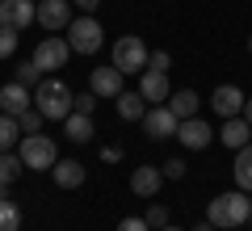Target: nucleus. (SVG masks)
I'll list each match as a JSON object with an SVG mask.
<instances>
[{"label": "nucleus", "instance_id": "1", "mask_svg": "<svg viewBox=\"0 0 252 231\" xmlns=\"http://www.w3.org/2000/svg\"><path fill=\"white\" fill-rule=\"evenodd\" d=\"M72 105H76V93L67 89L59 76H42V80H38V89H34V109L46 118V122H63V118L72 114Z\"/></svg>", "mask_w": 252, "mask_h": 231}, {"label": "nucleus", "instance_id": "2", "mask_svg": "<svg viewBox=\"0 0 252 231\" xmlns=\"http://www.w3.org/2000/svg\"><path fill=\"white\" fill-rule=\"evenodd\" d=\"M206 219L215 223L219 231H231V227H244V223L252 219V198L244 194V189H231V194H219L215 202H210Z\"/></svg>", "mask_w": 252, "mask_h": 231}, {"label": "nucleus", "instance_id": "3", "mask_svg": "<svg viewBox=\"0 0 252 231\" xmlns=\"http://www.w3.org/2000/svg\"><path fill=\"white\" fill-rule=\"evenodd\" d=\"M17 156L30 172H51L55 160H59V151H55V139L51 134H21L17 143Z\"/></svg>", "mask_w": 252, "mask_h": 231}, {"label": "nucleus", "instance_id": "4", "mask_svg": "<svg viewBox=\"0 0 252 231\" xmlns=\"http://www.w3.org/2000/svg\"><path fill=\"white\" fill-rule=\"evenodd\" d=\"M101 42H105V30H101V21L93 17H76L72 26H67V46H72L76 55H97Z\"/></svg>", "mask_w": 252, "mask_h": 231}, {"label": "nucleus", "instance_id": "5", "mask_svg": "<svg viewBox=\"0 0 252 231\" xmlns=\"http://www.w3.org/2000/svg\"><path fill=\"white\" fill-rule=\"evenodd\" d=\"M147 55H152V51L143 46L139 34H122L114 42V67L122 71V76H126V71H143L147 67Z\"/></svg>", "mask_w": 252, "mask_h": 231}, {"label": "nucleus", "instance_id": "6", "mask_svg": "<svg viewBox=\"0 0 252 231\" xmlns=\"http://www.w3.org/2000/svg\"><path fill=\"white\" fill-rule=\"evenodd\" d=\"M67 55H72V46H67V38H42V42L34 46V63L42 76H51V71H59L63 63H67Z\"/></svg>", "mask_w": 252, "mask_h": 231}, {"label": "nucleus", "instance_id": "7", "mask_svg": "<svg viewBox=\"0 0 252 231\" xmlns=\"http://www.w3.org/2000/svg\"><path fill=\"white\" fill-rule=\"evenodd\" d=\"M177 126H181V118L172 114L168 105H147V114H143V134L147 139H172L177 134Z\"/></svg>", "mask_w": 252, "mask_h": 231}, {"label": "nucleus", "instance_id": "8", "mask_svg": "<svg viewBox=\"0 0 252 231\" xmlns=\"http://www.w3.org/2000/svg\"><path fill=\"white\" fill-rule=\"evenodd\" d=\"M38 26L59 34L72 26V0H38Z\"/></svg>", "mask_w": 252, "mask_h": 231}, {"label": "nucleus", "instance_id": "9", "mask_svg": "<svg viewBox=\"0 0 252 231\" xmlns=\"http://www.w3.org/2000/svg\"><path fill=\"white\" fill-rule=\"evenodd\" d=\"M30 21H38V4L34 0H0V26L26 30Z\"/></svg>", "mask_w": 252, "mask_h": 231}, {"label": "nucleus", "instance_id": "10", "mask_svg": "<svg viewBox=\"0 0 252 231\" xmlns=\"http://www.w3.org/2000/svg\"><path fill=\"white\" fill-rule=\"evenodd\" d=\"M177 139H181V147H189V151H202V147H210L215 143V131H210L202 118H181V126H177Z\"/></svg>", "mask_w": 252, "mask_h": 231}, {"label": "nucleus", "instance_id": "11", "mask_svg": "<svg viewBox=\"0 0 252 231\" xmlns=\"http://www.w3.org/2000/svg\"><path fill=\"white\" fill-rule=\"evenodd\" d=\"M30 105H34V89H26V84H17V80H9L4 89H0V114L21 118Z\"/></svg>", "mask_w": 252, "mask_h": 231}, {"label": "nucleus", "instance_id": "12", "mask_svg": "<svg viewBox=\"0 0 252 231\" xmlns=\"http://www.w3.org/2000/svg\"><path fill=\"white\" fill-rule=\"evenodd\" d=\"M139 93H143L147 105H164L172 97L168 89V71H156V67H143V80H139Z\"/></svg>", "mask_w": 252, "mask_h": 231}, {"label": "nucleus", "instance_id": "13", "mask_svg": "<svg viewBox=\"0 0 252 231\" xmlns=\"http://www.w3.org/2000/svg\"><path fill=\"white\" fill-rule=\"evenodd\" d=\"M244 101H248V97H244L235 84H219V89L210 93V105H215L219 118H240L244 114Z\"/></svg>", "mask_w": 252, "mask_h": 231}, {"label": "nucleus", "instance_id": "14", "mask_svg": "<svg viewBox=\"0 0 252 231\" xmlns=\"http://www.w3.org/2000/svg\"><path fill=\"white\" fill-rule=\"evenodd\" d=\"M160 185H164L160 164H139V168L130 172V194H139V198H156Z\"/></svg>", "mask_w": 252, "mask_h": 231}, {"label": "nucleus", "instance_id": "15", "mask_svg": "<svg viewBox=\"0 0 252 231\" xmlns=\"http://www.w3.org/2000/svg\"><path fill=\"white\" fill-rule=\"evenodd\" d=\"M215 139L223 143V147L240 151V147H248V143H252V126L244 122V114H240V118H223V131H219Z\"/></svg>", "mask_w": 252, "mask_h": 231}, {"label": "nucleus", "instance_id": "16", "mask_svg": "<svg viewBox=\"0 0 252 231\" xmlns=\"http://www.w3.org/2000/svg\"><path fill=\"white\" fill-rule=\"evenodd\" d=\"M89 93H97V97H118V93H122V71H118L114 63H109V67H93Z\"/></svg>", "mask_w": 252, "mask_h": 231}, {"label": "nucleus", "instance_id": "17", "mask_svg": "<svg viewBox=\"0 0 252 231\" xmlns=\"http://www.w3.org/2000/svg\"><path fill=\"white\" fill-rule=\"evenodd\" d=\"M51 177H55V185H59V189H80L89 172H84V164H80V160H55Z\"/></svg>", "mask_w": 252, "mask_h": 231}, {"label": "nucleus", "instance_id": "18", "mask_svg": "<svg viewBox=\"0 0 252 231\" xmlns=\"http://www.w3.org/2000/svg\"><path fill=\"white\" fill-rule=\"evenodd\" d=\"M118 118L122 122H143V114H147V101H143V93H118Z\"/></svg>", "mask_w": 252, "mask_h": 231}, {"label": "nucleus", "instance_id": "19", "mask_svg": "<svg viewBox=\"0 0 252 231\" xmlns=\"http://www.w3.org/2000/svg\"><path fill=\"white\" fill-rule=\"evenodd\" d=\"M63 134H67L72 143H89L93 139V114H76L72 109V114L63 118Z\"/></svg>", "mask_w": 252, "mask_h": 231}, {"label": "nucleus", "instance_id": "20", "mask_svg": "<svg viewBox=\"0 0 252 231\" xmlns=\"http://www.w3.org/2000/svg\"><path fill=\"white\" fill-rule=\"evenodd\" d=\"M164 105H168L177 118H198V105H202V97H198L193 89H181V93H172V97L164 101Z\"/></svg>", "mask_w": 252, "mask_h": 231}, {"label": "nucleus", "instance_id": "21", "mask_svg": "<svg viewBox=\"0 0 252 231\" xmlns=\"http://www.w3.org/2000/svg\"><path fill=\"white\" fill-rule=\"evenodd\" d=\"M235 185H240L244 194H252V143L235 151Z\"/></svg>", "mask_w": 252, "mask_h": 231}, {"label": "nucleus", "instance_id": "22", "mask_svg": "<svg viewBox=\"0 0 252 231\" xmlns=\"http://www.w3.org/2000/svg\"><path fill=\"white\" fill-rule=\"evenodd\" d=\"M21 172H26L21 156H13V151H0V185H13Z\"/></svg>", "mask_w": 252, "mask_h": 231}, {"label": "nucleus", "instance_id": "23", "mask_svg": "<svg viewBox=\"0 0 252 231\" xmlns=\"http://www.w3.org/2000/svg\"><path fill=\"white\" fill-rule=\"evenodd\" d=\"M17 143H21V126H17V118L0 114V151H13Z\"/></svg>", "mask_w": 252, "mask_h": 231}, {"label": "nucleus", "instance_id": "24", "mask_svg": "<svg viewBox=\"0 0 252 231\" xmlns=\"http://www.w3.org/2000/svg\"><path fill=\"white\" fill-rule=\"evenodd\" d=\"M0 231H21V210H17V202H0Z\"/></svg>", "mask_w": 252, "mask_h": 231}, {"label": "nucleus", "instance_id": "25", "mask_svg": "<svg viewBox=\"0 0 252 231\" xmlns=\"http://www.w3.org/2000/svg\"><path fill=\"white\" fill-rule=\"evenodd\" d=\"M13 80H17V84H26V89H38L42 71H38V63H34V59H30V63H21V67L13 71Z\"/></svg>", "mask_w": 252, "mask_h": 231}, {"label": "nucleus", "instance_id": "26", "mask_svg": "<svg viewBox=\"0 0 252 231\" xmlns=\"http://www.w3.org/2000/svg\"><path fill=\"white\" fill-rule=\"evenodd\" d=\"M42 122H46V118H42V114H38V109H34V105H30V109H26V114H21V118H17V126H21V134H38V131H42Z\"/></svg>", "mask_w": 252, "mask_h": 231}, {"label": "nucleus", "instance_id": "27", "mask_svg": "<svg viewBox=\"0 0 252 231\" xmlns=\"http://www.w3.org/2000/svg\"><path fill=\"white\" fill-rule=\"evenodd\" d=\"M143 219H147V227H152V231H160V227H168V206H160V202H152V206H147V214H143Z\"/></svg>", "mask_w": 252, "mask_h": 231}, {"label": "nucleus", "instance_id": "28", "mask_svg": "<svg viewBox=\"0 0 252 231\" xmlns=\"http://www.w3.org/2000/svg\"><path fill=\"white\" fill-rule=\"evenodd\" d=\"M13 51H17V30H9V26H0V59H9Z\"/></svg>", "mask_w": 252, "mask_h": 231}, {"label": "nucleus", "instance_id": "29", "mask_svg": "<svg viewBox=\"0 0 252 231\" xmlns=\"http://www.w3.org/2000/svg\"><path fill=\"white\" fill-rule=\"evenodd\" d=\"M160 172H164V181H181L185 177V160H164Z\"/></svg>", "mask_w": 252, "mask_h": 231}, {"label": "nucleus", "instance_id": "30", "mask_svg": "<svg viewBox=\"0 0 252 231\" xmlns=\"http://www.w3.org/2000/svg\"><path fill=\"white\" fill-rule=\"evenodd\" d=\"M147 67L168 71V67H172V55H168V51H152V55H147Z\"/></svg>", "mask_w": 252, "mask_h": 231}, {"label": "nucleus", "instance_id": "31", "mask_svg": "<svg viewBox=\"0 0 252 231\" xmlns=\"http://www.w3.org/2000/svg\"><path fill=\"white\" fill-rule=\"evenodd\" d=\"M72 109H76V114H93V109H97V93H80Z\"/></svg>", "mask_w": 252, "mask_h": 231}, {"label": "nucleus", "instance_id": "32", "mask_svg": "<svg viewBox=\"0 0 252 231\" xmlns=\"http://www.w3.org/2000/svg\"><path fill=\"white\" fill-rule=\"evenodd\" d=\"M118 231H152V227H147V219H122Z\"/></svg>", "mask_w": 252, "mask_h": 231}, {"label": "nucleus", "instance_id": "33", "mask_svg": "<svg viewBox=\"0 0 252 231\" xmlns=\"http://www.w3.org/2000/svg\"><path fill=\"white\" fill-rule=\"evenodd\" d=\"M72 4H76V9H84V13H97L101 0H72Z\"/></svg>", "mask_w": 252, "mask_h": 231}, {"label": "nucleus", "instance_id": "34", "mask_svg": "<svg viewBox=\"0 0 252 231\" xmlns=\"http://www.w3.org/2000/svg\"><path fill=\"white\" fill-rule=\"evenodd\" d=\"M244 122H248V126H252V97H248V101H244Z\"/></svg>", "mask_w": 252, "mask_h": 231}, {"label": "nucleus", "instance_id": "35", "mask_svg": "<svg viewBox=\"0 0 252 231\" xmlns=\"http://www.w3.org/2000/svg\"><path fill=\"white\" fill-rule=\"evenodd\" d=\"M193 231H219V227H215V223L206 219V223H198V227H193Z\"/></svg>", "mask_w": 252, "mask_h": 231}, {"label": "nucleus", "instance_id": "36", "mask_svg": "<svg viewBox=\"0 0 252 231\" xmlns=\"http://www.w3.org/2000/svg\"><path fill=\"white\" fill-rule=\"evenodd\" d=\"M160 231H181V227H160Z\"/></svg>", "mask_w": 252, "mask_h": 231}, {"label": "nucleus", "instance_id": "37", "mask_svg": "<svg viewBox=\"0 0 252 231\" xmlns=\"http://www.w3.org/2000/svg\"><path fill=\"white\" fill-rule=\"evenodd\" d=\"M248 55H252V38H248Z\"/></svg>", "mask_w": 252, "mask_h": 231}, {"label": "nucleus", "instance_id": "38", "mask_svg": "<svg viewBox=\"0 0 252 231\" xmlns=\"http://www.w3.org/2000/svg\"><path fill=\"white\" fill-rule=\"evenodd\" d=\"M231 231H240V227H231Z\"/></svg>", "mask_w": 252, "mask_h": 231}]
</instances>
